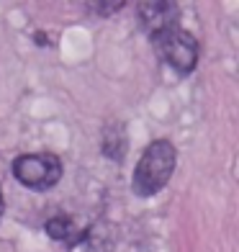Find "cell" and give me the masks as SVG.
Returning a JSON list of instances; mask_svg holds the SVG:
<instances>
[{
	"mask_svg": "<svg viewBox=\"0 0 239 252\" xmlns=\"http://www.w3.org/2000/svg\"><path fill=\"white\" fill-rule=\"evenodd\" d=\"M175 162H178V150L173 142H167V139L152 142L142 152V159L134 167L131 190L139 198H149L154 193H159L170 183V178H173Z\"/></svg>",
	"mask_w": 239,
	"mask_h": 252,
	"instance_id": "6da1fadb",
	"label": "cell"
},
{
	"mask_svg": "<svg viewBox=\"0 0 239 252\" xmlns=\"http://www.w3.org/2000/svg\"><path fill=\"white\" fill-rule=\"evenodd\" d=\"M88 8L95 10V13H100V16H111V13H116V10H121L123 3L121 0H116V3H88Z\"/></svg>",
	"mask_w": 239,
	"mask_h": 252,
	"instance_id": "8992f818",
	"label": "cell"
},
{
	"mask_svg": "<svg viewBox=\"0 0 239 252\" xmlns=\"http://www.w3.org/2000/svg\"><path fill=\"white\" fill-rule=\"evenodd\" d=\"M47 234L54 239V242H62L67 247H75L85 239V229L80 226L75 219L70 216H52L47 221Z\"/></svg>",
	"mask_w": 239,
	"mask_h": 252,
	"instance_id": "5b68a950",
	"label": "cell"
},
{
	"mask_svg": "<svg viewBox=\"0 0 239 252\" xmlns=\"http://www.w3.org/2000/svg\"><path fill=\"white\" fill-rule=\"evenodd\" d=\"M13 175L31 190H49L62 178V162L57 155H21L13 159Z\"/></svg>",
	"mask_w": 239,
	"mask_h": 252,
	"instance_id": "3957f363",
	"label": "cell"
},
{
	"mask_svg": "<svg viewBox=\"0 0 239 252\" xmlns=\"http://www.w3.org/2000/svg\"><path fill=\"white\" fill-rule=\"evenodd\" d=\"M3 209H5V203H3V190H0V214H3Z\"/></svg>",
	"mask_w": 239,
	"mask_h": 252,
	"instance_id": "52a82bcc",
	"label": "cell"
},
{
	"mask_svg": "<svg viewBox=\"0 0 239 252\" xmlns=\"http://www.w3.org/2000/svg\"><path fill=\"white\" fill-rule=\"evenodd\" d=\"M178 21H180V8L175 3H142L139 5V24L149 36L178 26Z\"/></svg>",
	"mask_w": 239,
	"mask_h": 252,
	"instance_id": "277c9868",
	"label": "cell"
},
{
	"mask_svg": "<svg viewBox=\"0 0 239 252\" xmlns=\"http://www.w3.org/2000/svg\"><path fill=\"white\" fill-rule=\"evenodd\" d=\"M154 41V49L162 60L173 67L175 72L180 75H188L196 70L198 64V41L193 39V33H188L185 29L173 26V29H165L152 36Z\"/></svg>",
	"mask_w": 239,
	"mask_h": 252,
	"instance_id": "7a4b0ae2",
	"label": "cell"
}]
</instances>
